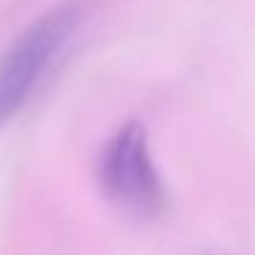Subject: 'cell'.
Instances as JSON below:
<instances>
[{"mask_svg":"<svg viewBox=\"0 0 255 255\" xmlns=\"http://www.w3.org/2000/svg\"><path fill=\"white\" fill-rule=\"evenodd\" d=\"M99 178L107 198L129 214L151 217L165 203L159 176H156L148 156L145 132L137 124L124 127L110 140L105 156H102Z\"/></svg>","mask_w":255,"mask_h":255,"instance_id":"2","label":"cell"},{"mask_svg":"<svg viewBox=\"0 0 255 255\" xmlns=\"http://www.w3.org/2000/svg\"><path fill=\"white\" fill-rule=\"evenodd\" d=\"M77 6L55 8L30 25L19 41L0 61V127L22 110V105L36 94L41 80L50 74L61 52L69 47L72 36L80 28Z\"/></svg>","mask_w":255,"mask_h":255,"instance_id":"1","label":"cell"}]
</instances>
